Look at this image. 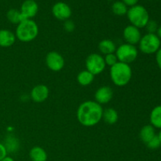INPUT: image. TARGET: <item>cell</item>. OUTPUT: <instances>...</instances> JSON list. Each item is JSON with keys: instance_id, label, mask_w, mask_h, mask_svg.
Wrapping results in <instances>:
<instances>
[{"instance_id": "25", "label": "cell", "mask_w": 161, "mask_h": 161, "mask_svg": "<svg viewBox=\"0 0 161 161\" xmlns=\"http://www.w3.org/2000/svg\"><path fill=\"white\" fill-rule=\"evenodd\" d=\"M146 145L147 146V147L149 148V149H158V148H160L161 146V142H160V139H159L158 136L156 135L155 136H154L153 138L152 139H151L150 141L149 142L146 143Z\"/></svg>"}, {"instance_id": "26", "label": "cell", "mask_w": 161, "mask_h": 161, "mask_svg": "<svg viewBox=\"0 0 161 161\" xmlns=\"http://www.w3.org/2000/svg\"><path fill=\"white\" fill-rule=\"evenodd\" d=\"M158 25L155 20H149L147 25H146V29L148 31V33H151V34H156L158 29Z\"/></svg>"}, {"instance_id": "19", "label": "cell", "mask_w": 161, "mask_h": 161, "mask_svg": "<svg viewBox=\"0 0 161 161\" xmlns=\"http://www.w3.org/2000/svg\"><path fill=\"white\" fill-rule=\"evenodd\" d=\"M118 119H119V115H118L117 111L114 108H108L103 111L102 119L106 124L113 125V124H115L117 122Z\"/></svg>"}, {"instance_id": "5", "label": "cell", "mask_w": 161, "mask_h": 161, "mask_svg": "<svg viewBox=\"0 0 161 161\" xmlns=\"http://www.w3.org/2000/svg\"><path fill=\"white\" fill-rule=\"evenodd\" d=\"M138 45L140 51L146 54H153L160 50L161 41L157 34L147 33L142 36Z\"/></svg>"}, {"instance_id": "9", "label": "cell", "mask_w": 161, "mask_h": 161, "mask_svg": "<svg viewBox=\"0 0 161 161\" xmlns=\"http://www.w3.org/2000/svg\"><path fill=\"white\" fill-rule=\"evenodd\" d=\"M52 14L58 20L65 21L70 18L72 15V9L67 3L58 2L52 7Z\"/></svg>"}, {"instance_id": "34", "label": "cell", "mask_w": 161, "mask_h": 161, "mask_svg": "<svg viewBox=\"0 0 161 161\" xmlns=\"http://www.w3.org/2000/svg\"><path fill=\"white\" fill-rule=\"evenodd\" d=\"M108 1H113V0H108Z\"/></svg>"}, {"instance_id": "3", "label": "cell", "mask_w": 161, "mask_h": 161, "mask_svg": "<svg viewBox=\"0 0 161 161\" xmlns=\"http://www.w3.org/2000/svg\"><path fill=\"white\" fill-rule=\"evenodd\" d=\"M38 35H39V27L36 22L31 19L23 20L17 25L16 28V38L20 42H31L36 39Z\"/></svg>"}, {"instance_id": "30", "label": "cell", "mask_w": 161, "mask_h": 161, "mask_svg": "<svg viewBox=\"0 0 161 161\" xmlns=\"http://www.w3.org/2000/svg\"><path fill=\"white\" fill-rule=\"evenodd\" d=\"M156 61H157V65L159 66L161 70V47L160 50L156 53Z\"/></svg>"}, {"instance_id": "28", "label": "cell", "mask_w": 161, "mask_h": 161, "mask_svg": "<svg viewBox=\"0 0 161 161\" xmlns=\"http://www.w3.org/2000/svg\"><path fill=\"white\" fill-rule=\"evenodd\" d=\"M7 153H8L3 143L0 142V160H3L4 157H6L7 156Z\"/></svg>"}, {"instance_id": "14", "label": "cell", "mask_w": 161, "mask_h": 161, "mask_svg": "<svg viewBox=\"0 0 161 161\" xmlns=\"http://www.w3.org/2000/svg\"><path fill=\"white\" fill-rule=\"evenodd\" d=\"M15 33L8 29L0 30V47H9L16 42Z\"/></svg>"}, {"instance_id": "16", "label": "cell", "mask_w": 161, "mask_h": 161, "mask_svg": "<svg viewBox=\"0 0 161 161\" xmlns=\"http://www.w3.org/2000/svg\"><path fill=\"white\" fill-rule=\"evenodd\" d=\"M29 157L31 161H47L48 156L43 148L35 146L29 152Z\"/></svg>"}, {"instance_id": "4", "label": "cell", "mask_w": 161, "mask_h": 161, "mask_svg": "<svg viewBox=\"0 0 161 161\" xmlns=\"http://www.w3.org/2000/svg\"><path fill=\"white\" fill-rule=\"evenodd\" d=\"M127 17L131 25L138 28H145L149 20V14L147 9L142 5H135L128 9Z\"/></svg>"}, {"instance_id": "2", "label": "cell", "mask_w": 161, "mask_h": 161, "mask_svg": "<svg viewBox=\"0 0 161 161\" xmlns=\"http://www.w3.org/2000/svg\"><path fill=\"white\" fill-rule=\"evenodd\" d=\"M110 78L116 86H124L130 83L132 78V69L130 64L118 61L110 67Z\"/></svg>"}, {"instance_id": "29", "label": "cell", "mask_w": 161, "mask_h": 161, "mask_svg": "<svg viewBox=\"0 0 161 161\" xmlns=\"http://www.w3.org/2000/svg\"><path fill=\"white\" fill-rule=\"evenodd\" d=\"M122 2L127 6H130V7H131V6H135V5L138 4V0H122Z\"/></svg>"}, {"instance_id": "32", "label": "cell", "mask_w": 161, "mask_h": 161, "mask_svg": "<svg viewBox=\"0 0 161 161\" xmlns=\"http://www.w3.org/2000/svg\"><path fill=\"white\" fill-rule=\"evenodd\" d=\"M156 34H157V36H158V37L161 39V25H160V26L158 27V29H157V33H156Z\"/></svg>"}, {"instance_id": "20", "label": "cell", "mask_w": 161, "mask_h": 161, "mask_svg": "<svg viewBox=\"0 0 161 161\" xmlns=\"http://www.w3.org/2000/svg\"><path fill=\"white\" fill-rule=\"evenodd\" d=\"M94 75L86 69L81 71L77 75V82L79 83V84L83 86H89L90 84H91L94 82Z\"/></svg>"}, {"instance_id": "15", "label": "cell", "mask_w": 161, "mask_h": 161, "mask_svg": "<svg viewBox=\"0 0 161 161\" xmlns=\"http://www.w3.org/2000/svg\"><path fill=\"white\" fill-rule=\"evenodd\" d=\"M3 145L6 147L8 153H14L17 152L20 149V142H19L18 138L14 136V135H11V134L6 136Z\"/></svg>"}, {"instance_id": "23", "label": "cell", "mask_w": 161, "mask_h": 161, "mask_svg": "<svg viewBox=\"0 0 161 161\" xmlns=\"http://www.w3.org/2000/svg\"><path fill=\"white\" fill-rule=\"evenodd\" d=\"M127 6L122 1H116L112 5V11L117 16L126 15L127 13Z\"/></svg>"}, {"instance_id": "11", "label": "cell", "mask_w": 161, "mask_h": 161, "mask_svg": "<svg viewBox=\"0 0 161 161\" xmlns=\"http://www.w3.org/2000/svg\"><path fill=\"white\" fill-rule=\"evenodd\" d=\"M50 91L47 85L39 84L31 89L30 97L33 102L36 103H42L49 97Z\"/></svg>"}, {"instance_id": "1", "label": "cell", "mask_w": 161, "mask_h": 161, "mask_svg": "<svg viewBox=\"0 0 161 161\" xmlns=\"http://www.w3.org/2000/svg\"><path fill=\"white\" fill-rule=\"evenodd\" d=\"M103 111L102 105L95 101H86L80 104L77 108L76 117L81 125L94 127L102 119Z\"/></svg>"}, {"instance_id": "22", "label": "cell", "mask_w": 161, "mask_h": 161, "mask_svg": "<svg viewBox=\"0 0 161 161\" xmlns=\"http://www.w3.org/2000/svg\"><path fill=\"white\" fill-rule=\"evenodd\" d=\"M6 17H7L8 20L14 25H18L20 22L25 20L22 14H20V11L16 9H9L6 14Z\"/></svg>"}, {"instance_id": "24", "label": "cell", "mask_w": 161, "mask_h": 161, "mask_svg": "<svg viewBox=\"0 0 161 161\" xmlns=\"http://www.w3.org/2000/svg\"><path fill=\"white\" fill-rule=\"evenodd\" d=\"M104 59H105V64H106V65L110 66V67L115 65V64L118 62V59H117V58H116L115 53L105 55V57H104Z\"/></svg>"}, {"instance_id": "21", "label": "cell", "mask_w": 161, "mask_h": 161, "mask_svg": "<svg viewBox=\"0 0 161 161\" xmlns=\"http://www.w3.org/2000/svg\"><path fill=\"white\" fill-rule=\"evenodd\" d=\"M150 124L155 128L161 129V105H157L151 111Z\"/></svg>"}, {"instance_id": "8", "label": "cell", "mask_w": 161, "mask_h": 161, "mask_svg": "<svg viewBox=\"0 0 161 161\" xmlns=\"http://www.w3.org/2000/svg\"><path fill=\"white\" fill-rule=\"evenodd\" d=\"M46 64L50 70L59 72L64 66V59L62 55L56 51H50L46 56Z\"/></svg>"}, {"instance_id": "31", "label": "cell", "mask_w": 161, "mask_h": 161, "mask_svg": "<svg viewBox=\"0 0 161 161\" xmlns=\"http://www.w3.org/2000/svg\"><path fill=\"white\" fill-rule=\"evenodd\" d=\"M0 161H15V160H14L11 157H8V156H6V157H4L3 160Z\"/></svg>"}, {"instance_id": "18", "label": "cell", "mask_w": 161, "mask_h": 161, "mask_svg": "<svg viewBox=\"0 0 161 161\" xmlns=\"http://www.w3.org/2000/svg\"><path fill=\"white\" fill-rule=\"evenodd\" d=\"M156 135L155 127H153L151 124L146 125L141 129L139 133V138L145 144L149 142Z\"/></svg>"}, {"instance_id": "17", "label": "cell", "mask_w": 161, "mask_h": 161, "mask_svg": "<svg viewBox=\"0 0 161 161\" xmlns=\"http://www.w3.org/2000/svg\"><path fill=\"white\" fill-rule=\"evenodd\" d=\"M116 48V43L111 39H103L98 43L99 51L104 55L115 53Z\"/></svg>"}, {"instance_id": "6", "label": "cell", "mask_w": 161, "mask_h": 161, "mask_svg": "<svg viewBox=\"0 0 161 161\" xmlns=\"http://www.w3.org/2000/svg\"><path fill=\"white\" fill-rule=\"evenodd\" d=\"M118 61L130 64L137 59L138 50L135 46L127 43H123L116 48L115 52Z\"/></svg>"}, {"instance_id": "13", "label": "cell", "mask_w": 161, "mask_h": 161, "mask_svg": "<svg viewBox=\"0 0 161 161\" xmlns=\"http://www.w3.org/2000/svg\"><path fill=\"white\" fill-rule=\"evenodd\" d=\"M113 97V90L109 86H102L94 94L95 102L100 105H105L111 102Z\"/></svg>"}, {"instance_id": "7", "label": "cell", "mask_w": 161, "mask_h": 161, "mask_svg": "<svg viewBox=\"0 0 161 161\" xmlns=\"http://www.w3.org/2000/svg\"><path fill=\"white\" fill-rule=\"evenodd\" d=\"M105 64L104 57L97 53H94L90 54L86 59V70L94 75H99L105 70Z\"/></svg>"}, {"instance_id": "27", "label": "cell", "mask_w": 161, "mask_h": 161, "mask_svg": "<svg viewBox=\"0 0 161 161\" xmlns=\"http://www.w3.org/2000/svg\"><path fill=\"white\" fill-rule=\"evenodd\" d=\"M64 28L67 32H72L75 29V24L72 20H67L64 23Z\"/></svg>"}, {"instance_id": "12", "label": "cell", "mask_w": 161, "mask_h": 161, "mask_svg": "<svg viewBox=\"0 0 161 161\" xmlns=\"http://www.w3.org/2000/svg\"><path fill=\"white\" fill-rule=\"evenodd\" d=\"M20 11L25 20L31 19L37 14L39 6L35 0H25L21 4Z\"/></svg>"}, {"instance_id": "10", "label": "cell", "mask_w": 161, "mask_h": 161, "mask_svg": "<svg viewBox=\"0 0 161 161\" xmlns=\"http://www.w3.org/2000/svg\"><path fill=\"white\" fill-rule=\"evenodd\" d=\"M123 37L126 43L135 46L139 43L142 38V33L139 28L134 25H127L124 29Z\"/></svg>"}, {"instance_id": "33", "label": "cell", "mask_w": 161, "mask_h": 161, "mask_svg": "<svg viewBox=\"0 0 161 161\" xmlns=\"http://www.w3.org/2000/svg\"><path fill=\"white\" fill-rule=\"evenodd\" d=\"M157 136H158L159 139H160V142H161V129H160V132H159V134H158V135H157Z\"/></svg>"}]
</instances>
